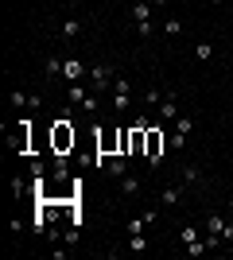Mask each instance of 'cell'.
I'll list each match as a JSON object with an SVG mask.
<instances>
[{
	"instance_id": "d6986e66",
	"label": "cell",
	"mask_w": 233,
	"mask_h": 260,
	"mask_svg": "<svg viewBox=\"0 0 233 260\" xmlns=\"http://www.w3.org/2000/svg\"><path fill=\"white\" fill-rule=\"evenodd\" d=\"M159 101H163V89H144V109H148V113H152V109H159Z\"/></svg>"
},
{
	"instance_id": "6da1fadb",
	"label": "cell",
	"mask_w": 233,
	"mask_h": 260,
	"mask_svg": "<svg viewBox=\"0 0 233 260\" xmlns=\"http://www.w3.org/2000/svg\"><path fill=\"white\" fill-rule=\"evenodd\" d=\"M159 159H163V128H159V120L155 124H148V144H144V163L148 167H159Z\"/></svg>"
},
{
	"instance_id": "5b68a950",
	"label": "cell",
	"mask_w": 233,
	"mask_h": 260,
	"mask_svg": "<svg viewBox=\"0 0 233 260\" xmlns=\"http://www.w3.org/2000/svg\"><path fill=\"white\" fill-rule=\"evenodd\" d=\"M51 144H55V148H51V152H74V128H70V120H58L55 124V132H51Z\"/></svg>"
},
{
	"instance_id": "ffe728a7",
	"label": "cell",
	"mask_w": 233,
	"mask_h": 260,
	"mask_svg": "<svg viewBox=\"0 0 233 260\" xmlns=\"http://www.w3.org/2000/svg\"><path fill=\"white\" fill-rule=\"evenodd\" d=\"M183 31V20H179V16H167L163 20V35H179Z\"/></svg>"
},
{
	"instance_id": "3957f363",
	"label": "cell",
	"mask_w": 233,
	"mask_h": 260,
	"mask_svg": "<svg viewBox=\"0 0 233 260\" xmlns=\"http://www.w3.org/2000/svg\"><path fill=\"white\" fill-rule=\"evenodd\" d=\"M179 241H183V252H190V256H202V252H206V237H198V229L190 225V221L179 225Z\"/></svg>"
},
{
	"instance_id": "4316f807",
	"label": "cell",
	"mask_w": 233,
	"mask_h": 260,
	"mask_svg": "<svg viewBox=\"0 0 233 260\" xmlns=\"http://www.w3.org/2000/svg\"><path fill=\"white\" fill-rule=\"evenodd\" d=\"M8 229H12V233H23V217H20V214L8 217Z\"/></svg>"
},
{
	"instance_id": "44dd1931",
	"label": "cell",
	"mask_w": 233,
	"mask_h": 260,
	"mask_svg": "<svg viewBox=\"0 0 233 260\" xmlns=\"http://www.w3.org/2000/svg\"><path fill=\"white\" fill-rule=\"evenodd\" d=\"M194 58H198V62H210L214 58V43H198L194 47Z\"/></svg>"
},
{
	"instance_id": "e0dca14e",
	"label": "cell",
	"mask_w": 233,
	"mask_h": 260,
	"mask_svg": "<svg viewBox=\"0 0 233 260\" xmlns=\"http://www.w3.org/2000/svg\"><path fill=\"white\" fill-rule=\"evenodd\" d=\"M89 93H93V89H86V86H82V82H74V86H66V98H70V105H82V101H86Z\"/></svg>"
},
{
	"instance_id": "30bf717a",
	"label": "cell",
	"mask_w": 233,
	"mask_h": 260,
	"mask_svg": "<svg viewBox=\"0 0 233 260\" xmlns=\"http://www.w3.org/2000/svg\"><path fill=\"white\" fill-rule=\"evenodd\" d=\"M105 171H109V179H117V183H121L124 175H128V155H109V159H105Z\"/></svg>"
},
{
	"instance_id": "83f0119b",
	"label": "cell",
	"mask_w": 233,
	"mask_h": 260,
	"mask_svg": "<svg viewBox=\"0 0 233 260\" xmlns=\"http://www.w3.org/2000/svg\"><path fill=\"white\" fill-rule=\"evenodd\" d=\"M225 210H229V217H233V194H229V198H225Z\"/></svg>"
},
{
	"instance_id": "5bb4252c",
	"label": "cell",
	"mask_w": 233,
	"mask_h": 260,
	"mask_svg": "<svg viewBox=\"0 0 233 260\" xmlns=\"http://www.w3.org/2000/svg\"><path fill=\"white\" fill-rule=\"evenodd\" d=\"M152 8H155L152 0H132V20H136V23L152 20Z\"/></svg>"
},
{
	"instance_id": "cb8c5ba5",
	"label": "cell",
	"mask_w": 233,
	"mask_h": 260,
	"mask_svg": "<svg viewBox=\"0 0 233 260\" xmlns=\"http://www.w3.org/2000/svg\"><path fill=\"white\" fill-rule=\"evenodd\" d=\"M128 241H132V252H144L148 249V237H144V233H132Z\"/></svg>"
},
{
	"instance_id": "f1b7e54d",
	"label": "cell",
	"mask_w": 233,
	"mask_h": 260,
	"mask_svg": "<svg viewBox=\"0 0 233 260\" xmlns=\"http://www.w3.org/2000/svg\"><path fill=\"white\" fill-rule=\"evenodd\" d=\"M152 4H155V8H163V4H171V0H152Z\"/></svg>"
},
{
	"instance_id": "9a60e30c",
	"label": "cell",
	"mask_w": 233,
	"mask_h": 260,
	"mask_svg": "<svg viewBox=\"0 0 233 260\" xmlns=\"http://www.w3.org/2000/svg\"><path fill=\"white\" fill-rule=\"evenodd\" d=\"M62 62H66V58H58V54H51V58L43 62V74L51 78V82H55V78H62Z\"/></svg>"
},
{
	"instance_id": "8992f818",
	"label": "cell",
	"mask_w": 233,
	"mask_h": 260,
	"mask_svg": "<svg viewBox=\"0 0 233 260\" xmlns=\"http://www.w3.org/2000/svg\"><path fill=\"white\" fill-rule=\"evenodd\" d=\"M187 190H190L187 183H171V186H163V190H159V202H155V206H159V210H175V206H183Z\"/></svg>"
},
{
	"instance_id": "f546056e",
	"label": "cell",
	"mask_w": 233,
	"mask_h": 260,
	"mask_svg": "<svg viewBox=\"0 0 233 260\" xmlns=\"http://www.w3.org/2000/svg\"><path fill=\"white\" fill-rule=\"evenodd\" d=\"M206 4H225V0H206Z\"/></svg>"
},
{
	"instance_id": "8fae6325",
	"label": "cell",
	"mask_w": 233,
	"mask_h": 260,
	"mask_svg": "<svg viewBox=\"0 0 233 260\" xmlns=\"http://www.w3.org/2000/svg\"><path fill=\"white\" fill-rule=\"evenodd\" d=\"M27 128H31V120H27V117L16 120V136H12V148H16V152H23V148H27Z\"/></svg>"
},
{
	"instance_id": "ac0fdd59",
	"label": "cell",
	"mask_w": 233,
	"mask_h": 260,
	"mask_svg": "<svg viewBox=\"0 0 233 260\" xmlns=\"http://www.w3.org/2000/svg\"><path fill=\"white\" fill-rule=\"evenodd\" d=\"M27 179H23V175H12V198H16V202H23V198H27Z\"/></svg>"
},
{
	"instance_id": "2e32d148",
	"label": "cell",
	"mask_w": 233,
	"mask_h": 260,
	"mask_svg": "<svg viewBox=\"0 0 233 260\" xmlns=\"http://www.w3.org/2000/svg\"><path fill=\"white\" fill-rule=\"evenodd\" d=\"M183 183H187V186L202 183V167H198V163H183Z\"/></svg>"
},
{
	"instance_id": "7402d4cb",
	"label": "cell",
	"mask_w": 233,
	"mask_h": 260,
	"mask_svg": "<svg viewBox=\"0 0 233 260\" xmlns=\"http://www.w3.org/2000/svg\"><path fill=\"white\" fill-rule=\"evenodd\" d=\"M183 148H187V132H171V152H183Z\"/></svg>"
},
{
	"instance_id": "9c48e42d",
	"label": "cell",
	"mask_w": 233,
	"mask_h": 260,
	"mask_svg": "<svg viewBox=\"0 0 233 260\" xmlns=\"http://www.w3.org/2000/svg\"><path fill=\"white\" fill-rule=\"evenodd\" d=\"M82 78H89V66L82 62V58H66V62H62V82L74 86V82H82Z\"/></svg>"
},
{
	"instance_id": "277c9868",
	"label": "cell",
	"mask_w": 233,
	"mask_h": 260,
	"mask_svg": "<svg viewBox=\"0 0 233 260\" xmlns=\"http://www.w3.org/2000/svg\"><path fill=\"white\" fill-rule=\"evenodd\" d=\"M113 113L121 117V113H128V105H132V86H128V78L117 74V82H113Z\"/></svg>"
},
{
	"instance_id": "603a6c76",
	"label": "cell",
	"mask_w": 233,
	"mask_h": 260,
	"mask_svg": "<svg viewBox=\"0 0 233 260\" xmlns=\"http://www.w3.org/2000/svg\"><path fill=\"white\" fill-rule=\"evenodd\" d=\"M144 229H148V221H144V214H140V217L128 221V237H132V233H144Z\"/></svg>"
},
{
	"instance_id": "d4e9b609",
	"label": "cell",
	"mask_w": 233,
	"mask_h": 260,
	"mask_svg": "<svg viewBox=\"0 0 233 260\" xmlns=\"http://www.w3.org/2000/svg\"><path fill=\"white\" fill-rule=\"evenodd\" d=\"M175 128H179V132H187V136H190V128H194V117H179V120H175Z\"/></svg>"
},
{
	"instance_id": "484cf974",
	"label": "cell",
	"mask_w": 233,
	"mask_h": 260,
	"mask_svg": "<svg viewBox=\"0 0 233 260\" xmlns=\"http://www.w3.org/2000/svg\"><path fill=\"white\" fill-rule=\"evenodd\" d=\"M222 245H233V217H225V229H222Z\"/></svg>"
},
{
	"instance_id": "7c38bea8",
	"label": "cell",
	"mask_w": 233,
	"mask_h": 260,
	"mask_svg": "<svg viewBox=\"0 0 233 260\" xmlns=\"http://www.w3.org/2000/svg\"><path fill=\"white\" fill-rule=\"evenodd\" d=\"M140 190H144V179H140V175H124L121 179V194L124 198H136Z\"/></svg>"
},
{
	"instance_id": "7a4b0ae2",
	"label": "cell",
	"mask_w": 233,
	"mask_h": 260,
	"mask_svg": "<svg viewBox=\"0 0 233 260\" xmlns=\"http://www.w3.org/2000/svg\"><path fill=\"white\" fill-rule=\"evenodd\" d=\"M89 82H93V93H109L113 82H117V66L113 62H93L89 66Z\"/></svg>"
},
{
	"instance_id": "4fadbf2b",
	"label": "cell",
	"mask_w": 233,
	"mask_h": 260,
	"mask_svg": "<svg viewBox=\"0 0 233 260\" xmlns=\"http://www.w3.org/2000/svg\"><path fill=\"white\" fill-rule=\"evenodd\" d=\"M58 35H62L66 43H70V39H78V35H82V20H78V16H66V20H62V31H58Z\"/></svg>"
},
{
	"instance_id": "ba28073f",
	"label": "cell",
	"mask_w": 233,
	"mask_h": 260,
	"mask_svg": "<svg viewBox=\"0 0 233 260\" xmlns=\"http://www.w3.org/2000/svg\"><path fill=\"white\" fill-rule=\"evenodd\" d=\"M47 175L55 183H66L70 179V163H66V152H51V163H47Z\"/></svg>"
},
{
	"instance_id": "52a82bcc",
	"label": "cell",
	"mask_w": 233,
	"mask_h": 260,
	"mask_svg": "<svg viewBox=\"0 0 233 260\" xmlns=\"http://www.w3.org/2000/svg\"><path fill=\"white\" fill-rule=\"evenodd\" d=\"M179 117H183V113H179V93H163V101L155 109V120H159V124H175Z\"/></svg>"
}]
</instances>
